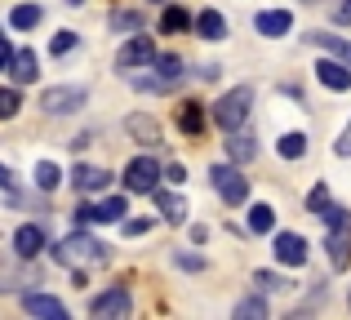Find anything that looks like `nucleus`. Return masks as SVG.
I'll return each mask as SVG.
<instances>
[{"instance_id":"nucleus-1","label":"nucleus","mask_w":351,"mask_h":320,"mask_svg":"<svg viewBox=\"0 0 351 320\" xmlns=\"http://www.w3.org/2000/svg\"><path fill=\"white\" fill-rule=\"evenodd\" d=\"M53 258H58L62 267H85V262H103L107 258V245L94 241V236H85V232H71V236H62V241L53 245Z\"/></svg>"},{"instance_id":"nucleus-2","label":"nucleus","mask_w":351,"mask_h":320,"mask_svg":"<svg viewBox=\"0 0 351 320\" xmlns=\"http://www.w3.org/2000/svg\"><path fill=\"white\" fill-rule=\"evenodd\" d=\"M249 107H254V89L249 85H240V89H227L223 98L214 103V125L218 130H240V125L249 121Z\"/></svg>"},{"instance_id":"nucleus-3","label":"nucleus","mask_w":351,"mask_h":320,"mask_svg":"<svg viewBox=\"0 0 351 320\" xmlns=\"http://www.w3.org/2000/svg\"><path fill=\"white\" fill-rule=\"evenodd\" d=\"M160 164H156L152 156H138V160H129L125 164V187L134 191V196H152L156 187H160Z\"/></svg>"},{"instance_id":"nucleus-4","label":"nucleus","mask_w":351,"mask_h":320,"mask_svg":"<svg viewBox=\"0 0 351 320\" xmlns=\"http://www.w3.org/2000/svg\"><path fill=\"white\" fill-rule=\"evenodd\" d=\"M209 182L218 187V196L232 209L249 200V178H240V169H232V164H214V169H209Z\"/></svg>"},{"instance_id":"nucleus-5","label":"nucleus","mask_w":351,"mask_h":320,"mask_svg":"<svg viewBox=\"0 0 351 320\" xmlns=\"http://www.w3.org/2000/svg\"><path fill=\"white\" fill-rule=\"evenodd\" d=\"M329 262L334 267H347V258H351V214L347 209H338L334 218H329Z\"/></svg>"},{"instance_id":"nucleus-6","label":"nucleus","mask_w":351,"mask_h":320,"mask_svg":"<svg viewBox=\"0 0 351 320\" xmlns=\"http://www.w3.org/2000/svg\"><path fill=\"white\" fill-rule=\"evenodd\" d=\"M40 107L49 116H71V112L85 107V89H80V85H53V89L40 94Z\"/></svg>"},{"instance_id":"nucleus-7","label":"nucleus","mask_w":351,"mask_h":320,"mask_svg":"<svg viewBox=\"0 0 351 320\" xmlns=\"http://www.w3.org/2000/svg\"><path fill=\"white\" fill-rule=\"evenodd\" d=\"M98 320H120V316H129L134 312V298H129V289L125 285H112L107 294H98L94 298V307H89Z\"/></svg>"},{"instance_id":"nucleus-8","label":"nucleus","mask_w":351,"mask_h":320,"mask_svg":"<svg viewBox=\"0 0 351 320\" xmlns=\"http://www.w3.org/2000/svg\"><path fill=\"white\" fill-rule=\"evenodd\" d=\"M271 254H276V262H285V267H302V262H307V241H302L298 232H276Z\"/></svg>"},{"instance_id":"nucleus-9","label":"nucleus","mask_w":351,"mask_h":320,"mask_svg":"<svg viewBox=\"0 0 351 320\" xmlns=\"http://www.w3.org/2000/svg\"><path fill=\"white\" fill-rule=\"evenodd\" d=\"M116 62L120 67H147V62H156V45H152V36H129L125 45H120V53H116Z\"/></svg>"},{"instance_id":"nucleus-10","label":"nucleus","mask_w":351,"mask_h":320,"mask_svg":"<svg viewBox=\"0 0 351 320\" xmlns=\"http://www.w3.org/2000/svg\"><path fill=\"white\" fill-rule=\"evenodd\" d=\"M311 71H316V80L325 89H334V94H347V89H351V71H347L343 58H320Z\"/></svg>"},{"instance_id":"nucleus-11","label":"nucleus","mask_w":351,"mask_h":320,"mask_svg":"<svg viewBox=\"0 0 351 320\" xmlns=\"http://www.w3.org/2000/svg\"><path fill=\"white\" fill-rule=\"evenodd\" d=\"M182 80V58L178 53H160V58H156V80L147 89H173Z\"/></svg>"},{"instance_id":"nucleus-12","label":"nucleus","mask_w":351,"mask_h":320,"mask_svg":"<svg viewBox=\"0 0 351 320\" xmlns=\"http://www.w3.org/2000/svg\"><path fill=\"white\" fill-rule=\"evenodd\" d=\"M40 249H45V232L36 223H23L14 232V254H18V258H36Z\"/></svg>"},{"instance_id":"nucleus-13","label":"nucleus","mask_w":351,"mask_h":320,"mask_svg":"<svg viewBox=\"0 0 351 320\" xmlns=\"http://www.w3.org/2000/svg\"><path fill=\"white\" fill-rule=\"evenodd\" d=\"M191 27H196L200 40H223V36H227V23H223L218 9H200V14L191 18Z\"/></svg>"},{"instance_id":"nucleus-14","label":"nucleus","mask_w":351,"mask_h":320,"mask_svg":"<svg viewBox=\"0 0 351 320\" xmlns=\"http://www.w3.org/2000/svg\"><path fill=\"white\" fill-rule=\"evenodd\" d=\"M9 76L18 80V85H32L36 76H40V62H36L32 49H14V58H9Z\"/></svg>"},{"instance_id":"nucleus-15","label":"nucleus","mask_w":351,"mask_h":320,"mask_svg":"<svg viewBox=\"0 0 351 320\" xmlns=\"http://www.w3.org/2000/svg\"><path fill=\"white\" fill-rule=\"evenodd\" d=\"M71 182H76V191H103L107 182H112V173L98 169V164H76V169H71Z\"/></svg>"},{"instance_id":"nucleus-16","label":"nucleus","mask_w":351,"mask_h":320,"mask_svg":"<svg viewBox=\"0 0 351 320\" xmlns=\"http://www.w3.org/2000/svg\"><path fill=\"white\" fill-rule=\"evenodd\" d=\"M178 130L187 134V138H200V134H205V107L187 98V103L178 107Z\"/></svg>"},{"instance_id":"nucleus-17","label":"nucleus","mask_w":351,"mask_h":320,"mask_svg":"<svg viewBox=\"0 0 351 320\" xmlns=\"http://www.w3.org/2000/svg\"><path fill=\"white\" fill-rule=\"evenodd\" d=\"M254 27H258L263 36H271V40H276V36H285V32L293 27V18L285 14V9H263V14L254 18Z\"/></svg>"},{"instance_id":"nucleus-18","label":"nucleus","mask_w":351,"mask_h":320,"mask_svg":"<svg viewBox=\"0 0 351 320\" xmlns=\"http://www.w3.org/2000/svg\"><path fill=\"white\" fill-rule=\"evenodd\" d=\"M152 196H156V205H160V218H165V223H187V200H182V196L160 191V187H156Z\"/></svg>"},{"instance_id":"nucleus-19","label":"nucleus","mask_w":351,"mask_h":320,"mask_svg":"<svg viewBox=\"0 0 351 320\" xmlns=\"http://www.w3.org/2000/svg\"><path fill=\"white\" fill-rule=\"evenodd\" d=\"M23 307L32 316H49V320H67V307L58 303V298H49V294H27L23 298Z\"/></svg>"},{"instance_id":"nucleus-20","label":"nucleus","mask_w":351,"mask_h":320,"mask_svg":"<svg viewBox=\"0 0 351 320\" xmlns=\"http://www.w3.org/2000/svg\"><path fill=\"white\" fill-rule=\"evenodd\" d=\"M125 130L134 134L138 143H147V147H156V143H160V125H156L152 116H129V121H125Z\"/></svg>"},{"instance_id":"nucleus-21","label":"nucleus","mask_w":351,"mask_h":320,"mask_svg":"<svg viewBox=\"0 0 351 320\" xmlns=\"http://www.w3.org/2000/svg\"><path fill=\"white\" fill-rule=\"evenodd\" d=\"M307 209H311V214H320V218H325V223H329V218L338 214V205H334V200H329V187H325V182H316V187L307 191Z\"/></svg>"},{"instance_id":"nucleus-22","label":"nucleus","mask_w":351,"mask_h":320,"mask_svg":"<svg viewBox=\"0 0 351 320\" xmlns=\"http://www.w3.org/2000/svg\"><path fill=\"white\" fill-rule=\"evenodd\" d=\"M311 40H316L320 49H329L334 58L351 62V40H347V36H334V32H311Z\"/></svg>"},{"instance_id":"nucleus-23","label":"nucleus","mask_w":351,"mask_h":320,"mask_svg":"<svg viewBox=\"0 0 351 320\" xmlns=\"http://www.w3.org/2000/svg\"><path fill=\"white\" fill-rule=\"evenodd\" d=\"M249 232L271 236L276 232V209L271 205H249Z\"/></svg>"},{"instance_id":"nucleus-24","label":"nucleus","mask_w":351,"mask_h":320,"mask_svg":"<svg viewBox=\"0 0 351 320\" xmlns=\"http://www.w3.org/2000/svg\"><path fill=\"white\" fill-rule=\"evenodd\" d=\"M254 138L249 134H240V130H232V138H227V156H232L236 164H245V160H254Z\"/></svg>"},{"instance_id":"nucleus-25","label":"nucleus","mask_w":351,"mask_h":320,"mask_svg":"<svg viewBox=\"0 0 351 320\" xmlns=\"http://www.w3.org/2000/svg\"><path fill=\"white\" fill-rule=\"evenodd\" d=\"M276 151H280L285 160H298L302 151H307V134H298V130H289V134H280V143H276Z\"/></svg>"},{"instance_id":"nucleus-26","label":"nucleus","mask_w":351,"mask_h":320,"mask_svg":"<svg viewBox=\"0 0 351 320\" xmlns=\"http://www.w3.org/2000/svg\"><path fill=\"white\" fill-rule=\"evenodd\" d=\"M187 27H191V18H187V9H178V5H169V9H165V14H160V32H165V36H178V32H187Z\"/></svg>"},{"instance_id":"nucleus-27","label":"nucleus","mask_w":351,"mask_h":320,"mask_svg":"<svg viewBox=\"0 0 351 320\" xmlns=\"http://www.w3.org/2000/svg\"><path fill=\"white\" fill-rule=\"evenodd\" d=\"M9 23H14L18 32H32V27L40 23V5H18L14 14H9Z\"/></svg>"},{"instance_id":"nucleus-28","label":"nucleus","mask_w":351,"mask_h":320,"mask_svg":"<svg viewBox=\"0 0 351 320\" xmlns=\"http://www.w3.org/2000/svg\"><path fill=\"white\" fill-rule=\"evenodd\" d=\"M58 182H62V173H58V164H53V160L36 164V187H40V191H53Z\"/></svg>"},{"instance_id":"nucleus-29","label":"nucleus","mask_w":351,"mask_h":320,"mask_svg":"<svg viewBox=\"0 0 351 320\" xmlns=\"http://www.w3.org/2000/svg\"><path fill=\"white\" fill-rule=\"evenodd\" d=\"M125 196H107L103 205H98V223H120V218H125Z\"/></svg>"},{"instance_id":"nucleus-30","label":"nucleus","mask_w":351,"mask_h":320,"mask_svg":"<svg viewBox=\"0 0 351 320\" xmlns=\"http://www.w3.org/2000/svg\"><path fill=\"white\" fill-rule=\"evenodd\" d=\"M18 107H23V98H18V89H0V121H9V116H18Z\"/></svg>"},{"instance_id":"nucleus-31","label":"nucleus","mask_w":351,"mask_h":320,"mask_svg":"<svg viewBox=\"0 0 351 320\" xmlns=\"http://www.w3.org/2000/svg\"><path fill=\"white\" fill-rule=\"evenodd\" d=\"M112 27H116V32H138V27H143V14L120 9V14H112Z\"/></svg>"},{"instance_id":"nucleus-32","label":"nucleus","mask_w":351,"mask_h":320,"mask_svg":"<svg viewBox=\"0 0 351 320\" xmlns=\"http://www.w3.org/2000/svg\"><path fill=\"white\" fill-rule=\"evenodd\" d=\"M236 316L263 320V316H267V303H263V298H245V303H236Z\"/></svg>"},{"instance_id":"nucleus-33","label":"nucleus","mask_w":351,"mask_h":320,"mask_svg":"<svg viewBox=\"0 0 351 320\" xmlns=\"http://www.w3.org/2000/svg\"><path fill=\"white\" fill-rule=\"evenodd\" d=\"M254 285L271 294V289H285V285H289V280H285V276H276V271H254Z\"/></svg>"},{"instance_id":"nucleus-34","label":"nucleus","mask_w":351,"mask_h":320,"mask_svg":"<svg viewBox=\"0 0 351 320\" xmlns=\"http://www.w3.org/2000/svg\"><path fill=\"white\" fill-rule=\"evenodd\" d=\"M49 49L58 53V58H62V53H71V49H76V32H58V36H53V45H49Z\"/></svg>"},{"instance_id":"nucleus-35","label":"nucleus","mask_w":351,"mask_h":320,"mask_svg":"<svg viewBox=\"0 0 351 320\" xmlns=\"http://www.w3.org/2000/svg\"><path fill=\"white\" fill-rule=\"evenodd\" d=\"M147 227H152V223H147V218H129V223H125V218H120V232H125V236H143Z\"/></svg>"},{"instance_id":"nucleus-36","label":"nucleus","mask_w":351,"mask_h":320,"mask_svg":"<svg viewBox=\"0 0 351 320\" xmlns=\"http://www.w3.org/2000/svg\"><path fill=\"white\" fill-rule=\"evenodd\" d=\"M76 223H80V227L98 223V205H76Z\"/></svg>"},{"instance_id":"nucleus-37","label":"nucleus","mask_w":351,"mask_h":320,"mask_svg":"<svg viewBox=\"0 0 351 320\" xmlns=\"http://www.w3.org/2000/svg\"><path fill=\"white\" fill-rule=\"evenodd\" d=\"M334 151L338 156H351V121H347V130L338 134V143H334Z\"/></svg>"},{"instance_id":"nucleus-38","label":"nucleus","mask_w":351,"mask_h":320,"mask_svg":"<svg viewBox=\"0 0 351 320\" xmlns=\"http://www.w3.org/2000/svg\"><path fill=\"white\" fill-rule=\"evenodd\" d=\"M178 267H187V271H200V267H205V262H200L196 254H178Z\"/></svg>"},{"instance_id":"nucleus-39","label":"nucleus","mask_w":351,"mask_h":320,"mask_svg":"<svg viewBox=\"0 0 351 320\" xmlns=\"http://www.w3.org/2000/svg\"><path fill=\"white\" fill-rule=\"evenodd\" d=\"M165 178H169V182H187V169H182V164H169V169H165Z\"/></svg>"},{"instance_id":"nucleus-40","label":"nucleus","mask_w":351,"mask_h":320,"mask_svg":"<svg viewBox=\"0 0 351 320\" xmlns=\"http://www.w3.org/2000/svg\"><path fill=\"white\" fill-rule=\"evenodd\" d=\"M9 58H14V49H9V40H5V36H0V71L9 67Z\"/></svg>"},{"instance_id":"nucleus-41","label":"nucleus","mask_w":351,"mask_h":320,"mask_svg":"<svg viewBox=\"0 0 351 320\" xmlns=\"http://www.w3.org/2000/svg\"><path fill=\"white\" fill-rule=\"evenodd\" d=\"M0 187L14 191V169H5V164H0Z\"/></svg>"},{"instance_id":"nucleus-42","label":"nucleus","mask_w":351,"mask_h":320,"mask_svg":"<svg viewBox=\"0 0 351 320\" xmlns=\"http://www.w3.org/2000/svg\"><path fill=\"white\" fill-rule=\"evenodd\" d=\"M338 23L351 27V0H343V5H338Z\"/></svg>"},{"instance_id":"nucleus-43","label":"nucleus","mask_w":351,"mask_h":320,"mask_svg":"<svg viewBox=\"0 0 351 320\" xmlns=\"http://www.w3.org/2000/svg\"><path fill=\"white\" fill-rule=\"evenodd\" d=\"M347 307H351V298H347Z\"/></svg>"}]
</instances>
